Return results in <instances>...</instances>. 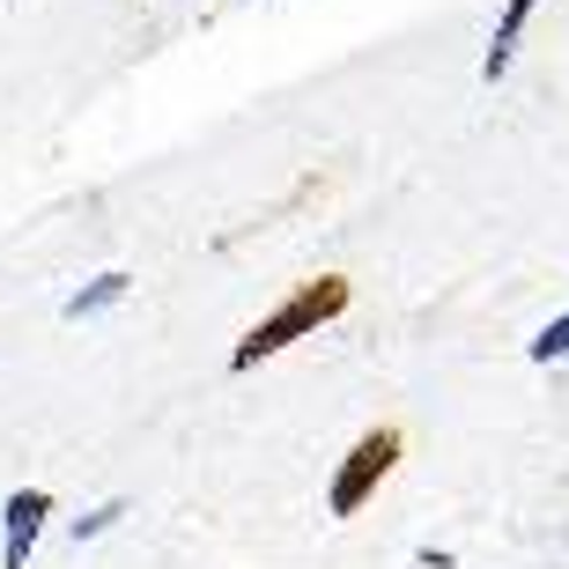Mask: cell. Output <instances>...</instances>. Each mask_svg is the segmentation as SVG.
Masks as SVG:
<instances>
[{
	"label": "cell",
	"mask_w": 569,
	"mask_h": 569,
	"mask_svg": "<svg viewBox=\"0 0 569 569\" xmlns=\"http://www.w3.org/2000/svg\"><path fill=\"white\" fill-rule=\"evenodd\" d=\"M127 289H133L127 274H97V281H89L82 296H67V318H97V311H111V303H119Z\"/></svg>",
	"instance_id": "5"
},
{
	"label": "cell",
	"mask_w": 569,
	"mask_h": 569,
	"mask_svg": "<svg viewBox=\"0 0 569 569\" xmlns=\"http://www.w3.org/2000/svg\"><path fill=\"white\" fill-rule=\"evenodd\" d=\"M555 356H569V318H555L548 333L532 340V362H555Z\"/></svg>",
	"instance_id": "6"
},
{
	"label": "cell",
	"mask_w": 569,
	"mask_h": 569,
	"mask_svg": "<svg viewBox=\"0 0 569 569\" xmlns=\"http://www.w3.org/2000/svg\"><path fill=\"white\" fill-rule=\"evenodd\" d=\"M532 8H540V0H510V8H503V22H496V44H488V67H481L488 82H496V74L510 67V52H518V38H526Z\"/></svg>",
	"instance_id": "4"
},
{
	"label": "cell",
	"mask_w": 569,
	"mask_h": 569,
	"mask_svg": "<svg viewBox=\"0 0 569 569\" xmlns=\"http://www.w3.org/2000/svg\"><path fill=\"white\" fill-rule=\"evenodd\" d=\"M44 518H52V496H44V488H22V496H8V548H0V569H22V562H30Z\"/></svg>",
	"instance_id": "3"
},
{
	"label": "cell",
	"mask_w": 569,
	"mask_h": 569,
	"mask_svg": "<svg viewBox=\"0 0 569 569\" xmlns=\"http://www.w3.org/2000/svg\"><path fill=\"white\" fill-rule=\"evenodd\" d=\"M348 281L340 274H318V281H303V289L289 296V303H281L274 318H259L252 333L237 340L230 348V370H252V362H267V356H281V348H289V340H303V333H318V326H333L340 311H348Z\"/></svg>",
	"instance_id": "1"
},
{
	"label": "cell",
	"mask_w": 569,
	"mask_h": 569,
	"mask_svg": "<svg viewBox=\"0 0 569 569\" xmlns=\"http://www.w3.org/2000/svg\"><path fill=\"white\" fill-rule=\"evenodd\" d=\"M119 518H127V503H104V510H89V518H74V532H82V540H97V532L119 526Z\"/></svg>",
	"instance_id": "7"
},
{
	"label": "cell",
	"mask_w": 569,
	"mask_h": 569,
	"mask_svg": "<svg viewBox=\"0 0 569 569\" xmlns=\"http://www.w3.org/2000/svg\"><path fill=\"white\" fill-rule=\"evenodd\" d=\"M400 466V429H370V437H356V451L340 459V473H333V496H326V510L333 518H356L370 496H378V481Z\"/></svg>",
	"instance_id": "2"
}]
</instances>
